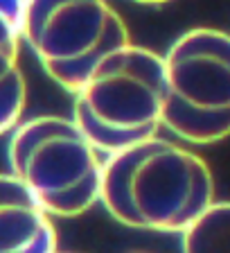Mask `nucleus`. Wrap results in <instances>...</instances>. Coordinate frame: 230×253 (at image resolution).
Here are the masks:
<instances>
[{
  "label": "nucleus",
  "mask_w": 230,
  "mask_h": 253,
  "mask_svg": "<svg viewBox=\"0 0 230 253\" xmlns=\"http://www.w3.org/2000/svg\"><path fill=\"white\" fill-rule=\"evenodd\" d=\"M27 106V82L18 54L0 50V136L21 125Z\"/></svg>",
  "instance_id": "obj_8"
},
{
  "label": "nucleus",
  "mask_w": 230,
  "mask_h": 253,
  "mask_svg": "<svg viewBox=\"0 0 230 253\" xmlns=\"http://www.w3.org/2000/svg\"><path fill=\"white\" fill-rule=\"evenodd\" d=\"M23 41L47 77L75 90L106 54L129 45V27L109 0H25Z\"/></svg>",
  "instance_id": "obj_5"
},
{
  "label": "nucleus",
  "mask_w": 230,
  "mask_h": 253,
  "mask_svg": "<svg viewBox=\"0 0 230 253\" xmlns=\"http://www.w3.org/2000/svg\"><path fill=\"white\" fill-rule=\"evenodd\" d=\"M162 126L190 145L230 136V34L215 27L183 32L162 54Z\"/></svg>",
  "instance_id": "obj_4"
},
{
  "label": "nucleus",
  "mask_w": 230,
  "mask_h": 253,
  "mask_svg": "<svg viewBox=\"0 0 230 253\" xmlns=\"http://www.w3.org/2000/svg\"><path fill=\"white\" fill-rule=\"evenodd\" d=\"M100 201L129 228L178 235L215 201V176L199 154L153 136L104 158Z\"/></svg>",
  "instance_id": "obj_1"
},
{
  "label": "nucleus",
  "mask_w": 230,
  "mask_h": 253,
  "mask_svg": "<svg viewBox=\"0 0 230 253\" xmlns=\"http://www.w3.org/2000/svg\"><path fill=\"white\" fill-rule=\"evenodd\" d=\"M178 235L183 253H230V201L215 199Z\"/></svg>",
  "instance_id": "obj_7"
},
{
  "label": "nucleus",
  "mask_w": 230,
  "mask_h": 253,
  "mask_svg": "<svg viewBox=\"0 0 230 253\" xmlns=\"http://www.w3.org/2000/svg\"><path fill=\"white\" fill-rule=\"evenodd\" d=\"M133 2H140V5H165L169 0H133Z\"/></svg>",
  "instance_id": "obj_10"
},
{
  "label": "nucleus",
  "mask_w": 230,
  "mask_h": 253,
  "mask_svg": "<svg viewBox=\"0 0 230 253\" xmlns=\"http://www.w3.org/2000/svg\"><path fill=\"white\" fill-rule=\"evenodd\" d=\"M73 95V120L104 156L158 136L165 102L162 54L129 43L106 54Z\"/></svg>",
  "instance_id": "obj_2"
},
{
  "label": "nucleus",
  "mask_w": 230,
  "mask_h": 253,
  "mask_svg": "<svg viewBox=\"0 0 230 253\" xmlns=\"http://www.w3.org/2000/svg\"><path fill=\"white\" fill-rule=\"evenodd\" d=\"M25 0H0V50L21 54Z\"/></svg>",
  "instance_id": "obj_9"
},
{
  "label": "nucleus",
  "mask_w": 230,
  "mask_h": 253,
  "mask_svg": "<svg viewBox=\"0 0 230 253\" xmlns=\"http://www.w3.org/2000/svg\"><path fill=\"white\" fill-rule=\"evenodd\" d=\"M52 217L14 174H0V253H57Z\"/></svg>",
  "instance_id": "obj_6"
},
{
  "label": "nucleus",
  "mask_w": 230,
  "mask_h": 253,
  "mask_svg": "<svg viewBox=\"0 0 230 253\" xmlns=\"http://www.w3.org/2000/svg\"><path fill=\"white\" fill-rule=\"evenodd\" d=\"M57 253H70V251H57Z\"/></svg>",
  "instance_id": "obj_11"
},
{
  "label": "nucleus",
  "mask_w": 230,
  "mask_h": 253,
  "mask_svg": "<svg viewBox=\"0 0 230 253\" xmlns=\"http://www.w3.org/2000/svg\"><path fill=\"white\" fill-rule=\"evenodd\" d=\"M11 174L50 217H79L100 201L102 161L73 118L38 116L14 129Z\"/></svg>",
  "instance_id": "obj_3"
}]
</instances>
